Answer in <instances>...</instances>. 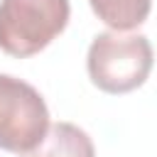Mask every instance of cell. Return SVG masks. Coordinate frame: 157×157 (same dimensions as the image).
<instances>
[{
	"label": "cell",
	"mask_w": 157,
	"mask_h": 157,
	"mask_svg": "<svg viewBox=\"0 0 157 157\" xmlns=\"http://www.w3.org/2000/svg\"><path fill=\"white\" fill-rule=\"evenodd\" d=\"M91 81L105 93H128L152 71V47L145 34L101 32L86 56Z\"/></svg>",
	"instance_id": "1"
},
{
	"label": "cell",
	"mask_w": 157,
	"mask_h": 157,
	"mask_svg": "<svg viewBox=\"0 0 157 157\" xmlns=\"http://www.w3.org/2000/svg\"><path fill=\"white\" fill-rule=\"evenodd\" d=\"M69 0H0V49L25 59L39 54L69 22Z\"/></svg>",
	"instance_id": "2"
},
{
	"label": "cell",
	"mask_w": 157,
	"mask_h": 157,
	"mask_svg": "<svg viewBox=\"0 0 157 157\" xmlns=\"http://www.w3.org/2000/svg\"><path fill=\"white\" fill-rule=\"evenodd\" d=\"M49 130L42 93L22 78L0 74V147L15 155L34 150Z\"/></svg>",
	"instance_id": "3"
},
{
	"label": "cell",
	"mask_w": 157,
	"mask_h": 157,
	"mask_svg": "<svg viewBox=\"0 0 157 157\" xmlns=\"http://www.w3.org/2000/svg\"><path fill=\"white\" fill-rule=\"evenodd\" d=\"M25 157H96L91 137L74 123L49 125L42 142Z\"/></svg>",
	"instance_id": "4"
},
{
	"label": "cell",
	"mask_w": 157,
	"mask_h": 157,
	"mask_svg": "<svg viewBox=\"0 0 157 157\" xmlns=\"http://www.w3.org/2000/svg\"><path fill=\"white\" fill-rule=\"evenodd\" d=\"M88 2L96 17L115 32L135 29L147 20L152 7V0H88Z\"/></svg>",
	"instance_id": "5"
}]
</instances>
